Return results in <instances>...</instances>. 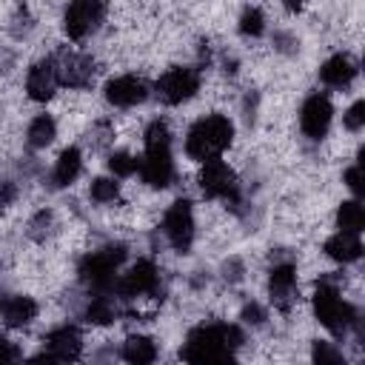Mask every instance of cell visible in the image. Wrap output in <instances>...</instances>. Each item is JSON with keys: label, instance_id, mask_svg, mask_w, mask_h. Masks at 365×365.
Returning <instances> with one entry per match:
<instances>
[{"label": "cell", "instance_id": "cell-15", "mask_svg": "<svg viewBox=\"0 0 365 365\" xmlns=\"http://www.w3.org/2000/svg\"><path fill=\"white\" fill-rule=\"evenodd\" d=\"M43 351L51 354L54 359H60L63 365H71V362L80 359V354H83V334H80V328H74V325L51 328V331L46 334Z\"/></svg>", "mask_w": 365, "mask_h": 365}, {"label": "cell", "instance_id": "cell-21", "mask_svg": "<svg viewBox=\"0 0 365 365\" xmlns=\"http://www.w3.org/2000/svg\"><path fill=\"white\" fill-rule=\"evenodd\" d=\"M83 317L91 325H108V322H114L120 317V305H117V299H114L111 291L91 294L88 302H86V308H83Z\"/></svg>", "mask_w": 365, "mask_h": 365}, {"label": "cell", "instance_id": "cell-5", "mask_svg": "<svg viewBox=\"0 0 365 365\" xmlns=\"http://www.w3.org/2000/svg\"><path fill=\"white\" fill-rule=\"evenodd\" d=\"M202 86V74L194 66H174L168 71H163L154 83V94L165 103V106H182L191 97H197Z\"/></svg>", "mask_w": 365, "mask_h": 365}, {"label": "cell", "instance_id": "cell-13", "mask_svg": "<svg viewBox=\"0 0 365 365\" xmlns=\"http://www.w3.org/2000/svg\"><path fill=\"white\" fill-rule=\"evenodd\" d=\"M268 294H271L274 308H279V311H291L297 305V299H299V291H297V265L291 259L274 262V268L268 271Z\"/></svg>", "mask_w": 365, "mask_h": 365}, {"label": "cell", "instance_id": "cell-24", "mask_svg": "<svg viewBox=\"0 0 365 365\" xmlns=\"http://www.w3.org/2000/svg\"><path fill=\"white\" fill-rule=\"evenodd\" d=\"M311 365H348L342 348L331 339H314L311 342Z\"/></svg>", "mask_w": 365, "mask_h": 365}, {"label": "cell", "instance_id": "cell-8", "mask_svg": "<svg viewBox=\"0 0 365 365\" xmlns=\"http://www.w3.org/2000/svg\"><path fill=\"white\" fill-rule=\"evenodd\" d=\"M140 180L151 188H165L174 182L177 168H174V154L171 145H143V157H140V168H137Z\"/></svg>", "mask_w": 365, "mask_h": 365}, {"label": "cell", "instance_id": "cell-28", "mask_svg": "<svg viewBox=\"0 0 365 365\" xmlns=\"http://www.w3.org/2000/svg\"><path fill=\"white\" fill-rule=\"evenodd\" d=\"M51 228H54V214L51 211H37L34 217H31V222H29V237L31 240H46L48 234H51Z\"/></svg>", "mask_w": 365, "mask_h": 365}, {"label": "cell", "instance_id": "cell-30", "mask_svg": "<svg viewBox=\"0 0 365 365\" xmlns=\"http://www.w3.org/2000/svg\"><path fill=\"white\" fill-rule=\"evenodd\" d=\"M23 362V351L17 342L0 336V365H20Z\"/></svg>", "mask_w": 365, "mask_h": 365}, {"label": "cell", "instance_id": "cell-4", "mask_svg": "<svg viewBox=\"0 0 365 365\" xmlns=\"http://www.w3.org/2000/svg\"><path fill=\"white\" fill-rule=\"evenodd\" d=\"M197 182H200L202 197L225 202V205H240V180H237V171L228 165V160L217 157V160L200 163Z\"/></svg>", "mask_w": 365, "mask_h": 365}, {"label": "cell", "instance_id": "cell-1", "mask_svg": "<svg viewBox=\"0 0 365 365\" xmlns=\"http://www.w3.org/2000/svg\"><path fill=\"white\" fill-rule=\"evenodd\" d=\"M234 140V123L225 114H205L185 131V157L194 163H208L222 157Z\"/></svg>", "mask_w": 365, "mask_h": 365}, {"label": "cell", "instance_id": "cell-20", "mask_svg": "<svg viewBox=\"0 0 365 365\" xmlns=\"http://www.w3.org/2000/svg\"><path fill=\"white\" fill-rule=\"evenodd\" d=\"M157 356H160L157 342L151 336H145V334H131L120 345V359L125 365H154Z\"/></svg>", "mask_w": 365, "mask_h": 365}, {"label": "cell", "instance_id": "cell-22", "mask_svg": "<svg viewBox=\"0 0 365 365\" xmlns=\"http://www.w3.org/2000/svg\"><path fill=\"white\" fill-rule=\"evenodd\" d=\"M54 137H57V120L51 114H37L26 128V143L29 148H37V151L51 145Z\"/></svg>", "mask_w": 365, "mask_h": 365}, {"label": "cell", "instance_id": "cell-29", "mask_svg": "<svg viewBox=\"0 0 365 365\" xmlns=\"http://www.w3.org/2000/svg\"><path fill=\"white\" fill-rule=\"evenodd\" d=\"M342 125H345L348 131H354V134H359V131L365 128V103H362V100H354V103L348 106V111L342 114Z\"/></svg>", "mask_w": 365, "mask_h": 365}, {"label": "cell", "instance_id": "cell-33", "mask_svg": "<svg viewBox=\"0 0 365 365\" xmlns=\"http://www.w3.org/2000/svg\"><path fill=\"white\" fill-rule=\"evenodd\" d=\"M14 200H17V185L11 180H3L0 182V208H9Z\"/></svg>", "mask_w": 365, "mask_h": 365}, {"label": "cell", "instance_id": "cell-35", "mask_svg": "<svg viewBox=\"0 0 365 365\" xmlns=\"http://www.w3.org/2000/svg\"><path fill=\"white\" fill-rule=\"evenodd\" d=\"M200 365H237V362H234V354H228V356H220V359H211V362H200Z\"/></svg>", "mask_w": 365, "mask_h": 365}, {"label": "cell", "instance_id": "cell-23", "mask_svg": "<svg viewBox=\"0 0 365 365\" xmlns=\"http://www.w3.org/2000/svg\"><path fill=\"white\" fill-rule=\"evenodd\" d=\"M336 225H339V231L359 234L362 225H365L362 202H359V200H345V202H339V208H336Z\"/></svg>", "mask_w": 365, "mask_h": 365}, {"label": "cell", "instance_id": "cell-3", "mask_svg": "<svg viewBox=\"0 0 365 365\" xmlns=\"http://www.w3.org/2000/svg\"><path fill=\"white\" fill-rule=\"evenodd\" d=\"M123 259H125V248H123V245H103V248L88 251V254L80 259L77 274H80V279H83L94 294L114 291V282H117V277H120Z\"/></svg>", "mask_w": 365, "mask_h": 365}, {"label": "cell", "instance_id": "cell-6", "mask_svg": "<svg viewBox=\"0 0 365 365\" xmlns=\"http://www.w3.org/2000/svg\"><path fill=\"white\" fill-rule=\"evenodd\" d=\"M160 288V268L154 259H137L134 265H128L117 282H114V294L120 299H143V297H154Z\"/></svg>", "mask_w": 365, "mask_h": 365}, {"label": "cell", "instance_id": "cell-10", "mask_svg": "<svg viewBox=\"0 0 365 365\" xmlns=\"http://www.w3.org/2000/svg\"><path fill=\"white\" fill-rule=\"evenodd\" d=\"M331 120H334V106L325 94L314 91L302 100L299 106V128L308 140H322L331 128Z\"/></svg>", "mask_w": 365, "mask_h": 365}, {"label": "cell", "instance_id": "cell-31", "mask_svg": "<svg viewBox=\"0 0 365 365\" xmlns=\"http://www.w3.org/2000/svg\"><path fill=\"white\" fill-rule=\"evenodd\" d=\"M342 182H345V188H351V191L359 197V194H362V165H359V163H354L351 168H345Z\"/></svg>", "mask_w": 365, "mask_h": 365}, {"label": "cell", "instance_id": "cell-17", "mask_svg": "<svg viewBox=\"0 0 365 365\" xmlns=\"http://www.w3.org/2000/svg\"><path fill=\"white\" fill-rule=\"evenodd\" d=\"M354 77H356V63H354L351 54H345V51L331 54V57L319 66V80H322V86H328V88L342 91V88H348V86L354 83Z\"/></svg>", "mask_w": 365, "mask_h": 365}, {"label": "cell", "instance_id": "cell-27", "mask_svg": "<svg viewBox=\"0 0 365 365\" xmlns=\"http://www.w3.org/2000/svg\"><path fill=\"white\" fill-rule=\"evenodd\" d=\"M237 29H240V34H245V37H259V34L265 31V17H262V11H259L257 6L242 9Z\"/></svg>", "mask_w": 365, "mask_h": 365}, {"label": "cell", "instance_id": "cell-9", "mask_svg": "<svg viewBox=\"0 0 365 365\" xmlns=\"http://www.w3.org/2000/svg\"><path fill=\"white\" fill-rule=\"evenodd\" d=\"M106 20V6L97 0H77L66 9L63 14V29L71 40H86L88 34H94L100 29V23Z\"/></svg>", "mask_w": 365, "mask_h": 365}, {"label": "cell", "instance_id": "cell-32", "mask_svg": "<svg viewBox=\"0 0 365 365\" xmlns=\"http://www.w3.org/2000/svg\"><path fill=\"white\" fill-rule=\"evenodd\" d=\"M242 319H245L248 325H262L268 317H265V308H262L259 302H245V305H242Z\"/></svg>", "mask_w": 365, "mask_h": 365}, {"label": "cell", "instance_id": "cell-14", "mask_svg": "<svg viewBox=\"0 0 365 365\" xmlns=\"http://www.w3.org/2000/svg\"><path fill=\"white\" fill-rule=\"evenodd\" d=\"M60 88V80H57V63L54 57H43L37 60L29 74H26V94L29 100L34 103H48Z\"/></svg>", "mask_w": 365, "mask_h": 365}, {"label": "cell", "instance_id": "cell-34", "mask_svg": "<svg viewBox=\"0 0 365 365\" xmlns=\"http://www.w3.org/2000/svg\"><path fill=\"white\" fill-rule=\"evenodd\" d=\"M29 365H63V362H60V359H54L51 354H46V351H43V354L31 356V359H29Z\"/></svg>", "mask_w": 365, "mask_h": 365}, {"label": "cell", "instance_id": "cell-11", "mask_svg": "<svg viewBox=\"0 0 365 365\" xmlns=\"http://www.w3.org/2000/svg\"><path fill=\"white\" fill-rule=\"evenodd\" d=\"M54 63H57V80H60V86L74 88V91H83V88H88V86L94 83L97 66H94V57H91V54L66 51V54H60Z\"/></svg>", "mask_w": 365, "mask_h": 365}, {"label": "cell", "instance_id": "cell-12", "mask_svg": "<svg viewBox=\"0 0 365 365\" xmlns=\"http://www.w3.org/2000/svg\"><path fill=\"white\" fill-rule=\"evenodd\" d=\"M103 97L114 108H134L145 103L148 97V83L137 74H117L103 86Z\"/></svg>", "mask_w": 365, "mask_h": 365}, {"label": "cell", "instance_id": "cell-18", "mask_svg": "<svg viewBox=\"0 0 365 365\" xmlns=\"http://www.w3.org/2000/svg\"><path fill=\"white\" fill-rule=\"evenodd\" d=\"M322 254L339 265H351L362 257V242H359V234H348V231H336L334 237L325 240L322 245Z\"/></svg>", "mask_w": 365, "mask_h": 365}, {"label": "cell", "instance_id": "cell-7", "mask_svg": "<svg viewBox=\"0 0 365 365\" xmlns=\"http://www.w3.org/2000/svg\"><path fill=\"white\" fill-rule=\"evenodd\" d=\"M163 237L168 240V245L180 254H185L194 242V234H197V222H194V208L188 200H174L165 214H163Z\"/></svg>", "mask_w": 365, "mask_h": 365}, {"label": "cell", "instance_id": "cell-16", "mask_svg": "<svg viewBox=\"0 0 365 365\" xmlns=\"http://www.w3.org/2000/svg\"><path fill=\"white\" fill-rule=\"evenodd\" d=\"M40 305L29 294H3L0 297V322L6 328H26L37 319Z\"/></svg>", "mask_w": 365, "mask_h": 365}, {"label": "cell", "instance_id": "cell-2", "mask_svg": "<svg viewBox=\"0 0 365 365\" xmlns=\"http://www.w3.org/2000/svg\"><path fill=\"white\" fill-rule=\"evenodd\" d=\"M314 314H317V322L325 331H331L334 336H345L356 325V311L342 297L339 282L334 277H322L317 282V291H314Z\"/></svg>", "mask_w": 365, "mask_h": 365}, {"label": "cell", "instance_id": "cell-26", "mask_svg": "<svg viewBox=\"0 0 365 365\" xmlns=\"http://www.w3.org/2000/svg\"><path fill=\"white\" fill-rule=\"evenodd\" d=\"M137 168H140V157H134L131 151H114V154H108V171H111L114 180L117 177H134Z\"/></svg>", "mask_w": 365, "mask_h": 365}, {"label": "cell", "instance_id": "cell-25", "mask_svg": "<svg viewBox=\"0 0 365 365\" xmlns=\"http://www.w3.org/2000/svg\"><path fill=\"white\" fill-rule=\"evenodd\" d=\"M88 197L97 205H114L120 200V182L114 177H94L88 185Z\"/></svg>", "mask_w": 365, "mask_h": 365}, {"label": "cell", "instance_id": "cell-19", "mask_svg": "<svg viewBox=\"0 0 365 365\" xmlns=\"http://www.w3.org/2000/svg\"><path fill=\"white\" fill-rule=\"evenodd\" d=\"M83 171V151L77 145H68L57 154L54 168H51V185L54 188H68Z\"/></svg>", "mask_w": 365, "mask_h": 365}]
</instances>
